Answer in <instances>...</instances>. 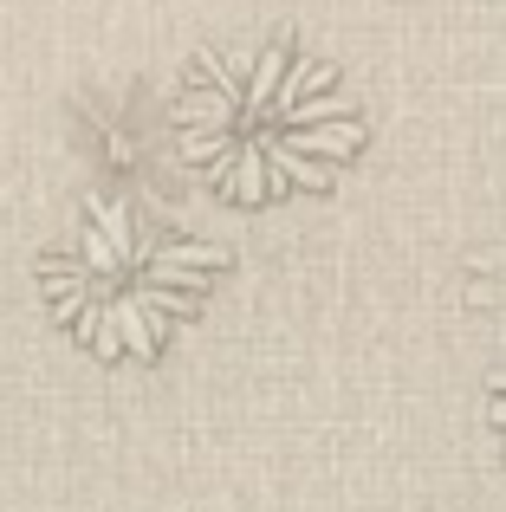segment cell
<instances>
[{"label":"cell","instance_id":"cell-4","mask_svg":"<svg viewBox=\"0 0 506 512\" xmlns=\"http://www.w3.org/2000/svg\"><path fill=\"white\" fill-rule=\"evenodd\" d=\"M487 422H494L500 435H506V396H494V402H487Z\"/></svg>","mask_w":506,"mask_h":512},{"label":"cell","instance_id":"cell-2","mask_svg":"<svg viewBox=\"0 0 506 512\" xmlns=\"http://www.w3.org/2000/svg\"><path fill=\"white\" fill-rule=\"evenodd\" d=\"M228 247L182 234L150 201L91 195L85 221L39 260L52 325L98 363H150L202 318Z\"/></svg>","mask_w":506,"mask_h":512},{"label":"cell","instance_id":"cell-3","mask_svg":"<svg viewBox=\"0 0 506 512\" xmlns=\"http://www.w3.org/2000/svg\"><path fill=\"white\" fill-rule=\"evenodd\" d=\"M72 143L85 169L117 201H150L182 169L176 143V104L150 78H98L72 98Z\"/></svg>","mask_w":506,"mask_h":512},{"label":"cell","instance_id":"cell-1","mask_svg":"<svg viewBox=\"0 0 506 512\" xmlns=\"http://www.w3.org/2000/svg\"><path fill=\"white\" fill-rule=\"evenodd\" d=\"M182 169L202 175L234 208H273L318 195L364 150L357 98L325 59L292 39L195 52L176 91Z\"/></svg>","mask_w":506,"mask_h":512},{"label":"cell","instance_id":"cell-5","mask_svg":"<svg viewBox=\"0 0 506 512\" xmlns=\"http://www.w3.org/2000/svg\"><path fill=\"white\" fill-rule=\"evenodd\" d=\"M494 396H506V370H500V376H494Z\"/></svg>","mask_w":506,"mask_h":512}]
</instances>
